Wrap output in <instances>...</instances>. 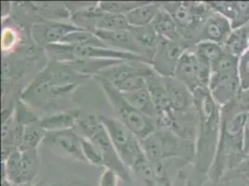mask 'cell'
I'll use <instances>...</instances> for the list:
<instances>
[{
    "instance_id": "6da1fadb",
    "label": "cell",
    "mask_w": 249,
    "mask_h": 186,
    "mask_svg": "<svg viewBox=\"0 0 249 186\" xmlns=\"http://www.w3.org/2000/svg\"><path fill=\"white\" fill-rule=\"evenodd\" d=\"M194 94L197 110V132L195 141V155L191 175L186 186H203L209 179L218 149L220 130V107L213 100L208 88H201Z\"/></svg>"
},
{
    "instance_id": "7a4b0ae2",
    "label": "cell",
    "mask_w": 249,
    "mask_h": 186,
    "mask_svg": "<svg viewBox=\"0 0 249 186\" xmlns=\"http://www.w3.org/2000/svg\"><path fill=\"white\" fill-rule=\"evenodd\" d=\"M68 64L52 62L39 73L21 93V101L35 107H44L73 93L82 80Z\"/></svg>"
},
{
    "instance_id": "3957f363",
    "label": "cell",
    "mask_w": 249,
    "mask_h": 186,
    "mask_svg": "<svg viewBox=\"0 0 249 186\" xmlns=\"http://www.w3.org/2000/svg\"><path fill=\"white\" fill-rule=\"evenodd\" d=\"M93 78L101 86L109 103L113 106L115 113L118 115L117 119L135 135L139 141L144 139L156 130L157 129L156 121L136 110L113 84L102 76H95Z\"/></svg>"
},
{
    "instance_id": "277c9868",
    "label": "cell",
    "mask_w": 249,
    "mask_h": 186,
    "mask_svg": "<svg viewBox=\"0 0 249 186\" xmlns=\"http://www.w3.org/2000/svg\"><path fill=\"white\" fill-rule=\"evenodd\" d=\"M77 126L82 133L81 136L91 141L101 150L104 155V167L113 169L124 182L129 181V168L117 155L100 115L87 114L80 116Z\"/></svg>"
},
{
    "instance_id": "5b68a950",
    "label": "cell",
    "mask_w": 249,
    "mask_h": 186,
    "mask_svg": "<svg viewBox=\"0 0 249 186\" xmlns=\"http://www.w3.org/2000/svg\"><path fill=\"white\" fill-rule=\"evenodd\" d=\"M163 7L173 17L182 38L194 47L204 22L213 11L209 3L165 2Z\"/></svg>"
},
{
    "instance_id": "8992f818",
    "label": "cell",
    "mask_w": 249,
    "mask_h": 186,
    "mask_svg": "<svg viewBox=\"0 0 249 186\" xmlns=\"http://www.w3.org/2000/svg\"><path fill=\"white\" fill-rule=\"evenodd\" d=\"M155 73L148 62L123 61L97 76H102L122 93L135 92L147 86V79Z\"/></svg>"
},
{
    "instance_id": "52a82bcc",
    "label": "cell",
    "mask_w": 249,
    "mask_h": 186,
    "mask_svg": "<svg viewBox=\"0 0 249 186\" xmlns=\"http://www.w3.org/2000/svg\"><path fill=\"white\" fill-rule=\"evenodd\" d=\"M100 117L117 155L130 170L136 162L144 156L139 139L117 118L105 115H100Z\"/></svg>"
},
{
    "instance_id": "ba28073f",
    "label": "cell",
    "mask_w": 249,
    "mask_h": 186,
    "mask_svg": "<svg viewBox=\"0 0 249 186\" xmlns=\"http://www.w3.org/2000/svg\"><path fill=\"white\" fill-rule=\"evenodd\" d=\"M191 47L184 39L167 40L162 38L157 46L150 65L162 77L174 76L177 64L181 54Z\"/></svg>"
},
{
    "instance_id": "9c48e42d",
    "label": "cell",
    "mask_w": 249,
    "mask_h": 186,
    "mask_svg": "<svg viewBox=\"0 0 249 186\" xmlns=\"http://www.w3.org/2000/svg\"><path fill=\"white\" fill-rule=\"evenodd\" d=\"M79 29L73 23L60 21H39L32 25L30 34L35 43L46 48L50 45L62 43L66 36Z\"/></svg>"
},
{
    "instance_id": "30bf717a",
    "label": "cell",
    "mask_w": 249,
    "mask_h": 186,
    "mask_svg": "<svg viewBox=\"0 0 249 186\" xmlns=\"http://www.w3.org/2000/svg\"><path fill=\"white\" fill-rule=\"evenodd\" d=\"M39 167L37 149L21 151L9 166L10 181L14 186L33 184Z\"/></svg>"
},
{
    "instance_id": "8fae6325",
    "label": "cell",
    "mask_w": 249,
    "mask_h": 186,
    "mask_svg": "<svg viewBox=\"0 0 249 186\" xmlns=\"http://www.w3.org/2000/svg\"><path fill=\"white\" fill-rule=\"evenodd\" d=\"M179 82L195 93L201 89L200 85V60L195 46L188 48L181 54L177 64L174 76Z\"/></svg>"
},
{
    "instance_id": "7c38bea8",
    "label": "cell",
    "mask_w": 249,
    "mask_h": 186,
    "mask_svg": "<svg viewBox=\"0 0 249 186\" xmlns=\"http://www.w3.org/2000/svg\"><path fill=\"white\" fill-rule=\"evenodd\" d=\"M208 90L219 107L225 106L234 101L242 92L238 74H211Z\"/></svg>"
},
{
    "instance_id": "4fadbf2b",
    "label": "cell",
    "mask_w": 249,
    "mask_h": 186,
    "mask_svg": "<svg viewBox=\"0 0 249 186\" xmlns=\"http://www.w3.org/2000/svg\"><path fill=\"white\" fill-rule=\"evenodd\" d=\"M97 35L104 44L114 51L126 52L135 54L142 57L146 62L150 63L149 57L145 51L136 41L134 37L129 30H121V31H103L96 30L93 32Z\"/></svg>"
},
{
    "instance_id": "5bb4252c",
    "label": "cell",
    "mask_w": 249,
    "mask_h": 186,
    "mask_svg": "<svg viewBox=\"0 0 249 186\" xmlns=\"http://www.w3.org/2000/svg\"><path fill=\"white\" fill-rule=\"evenodd\" d=\"M168 102L174 114H182L196 109L194 94L175 77H163Z\"/></svg>"
},
{
    "instance_id": "9a60e30c",
    "label": "cell",
    "mask_w": 249,
    "mask_h": 186,
    "mask_svg": "<svg viewBox=\"0 0 249 186\" xmlns=\"http://www.w3.org/2000/svg\"><path fill=\"white\" fill-rule=\"evenodd\" d=\"M232 32L231 24L226 17L213 11L208 15L199 33L197 41H210L224 45Z\"/></svg>"
},
{
    "instance_id": "2e32d148",
    "label": "cell",
    "mask_w": 249,
    "mask_h": 186,
    "mask_svg": "<svg viewBox=\"0 0 249 186\" xmlns=\"http://www.w3.org/2000/svg\"><path fill=\"white\" fill-rule=\"evenodd\" d=\"M45 140H48L51 145H55L57 149L70 158L87 164L82 151L81 135L76 133L73 129L47 133Z\"/></svg>"
},
{
    "instance_id": "e0dca14e",
    "label": "cell",
    "mask_w": 249,
    "mask_h": 186,
    "mask_svg": "<svg viewBox=\"0 0 249 186\" xmlns=\"http://www.w3.org/2000/svg\"><path fill=\"white\" fill-rule=\"evenodd\" d=\"M208 3L213 11L228 19L232 30L249 24V1H215Z\"/></svg>"
},
{
    "instance_id": "ac0fdd59",
    "label": "cell",
    "mask_w": 249,
    "mask_h": 186,
    "mask_svg": "<svg viewBox=\"0 0 249 186\" xmlns=\"http://www.w3.org/2000/svg\"><path fill=\"white\" fill-rule=\"evenodd\" d=\"M80 116L79 110H62L43 116L39 122L47 133H52L73 129Z\"/></svg>"
},
{
    "instance_id": "d6986e66",
    "label": "cell",
    "mask_w": 249,
    "mask_h": 186,
    "mask_svg": "<svg viewBox=\"0 0 249 186\" xmlns=\"http://www.w3.org/2000/svg\"><path fill=\"white\" fill-rule=\"evenodd\" d=\"M123 61L109 60V59H81L73 62H68L73 70L87 77H95L104 70L116 65Z\"/></svg>"
},
{
    "instance_id": "ffe728a7",
    "label": "cell",
    "mask_w": 249,
    "mask_h": 186,
    "mask_svg": "<svg viewBox=\"0 0 249 186\" xmlns=\"http://www.w3.org/2000/svg\"><path fill=\"white\" fill-rule=\"evenodd\" d=\"M128 30L132 34L138 44L145 51L151 62L162 37L156 33L152 24L130 27Z\"/></svg>"
},
{
    "instance_id": "44dd1931",
    "label": "cell",
    "mask_w": 249,
    "mask_h": 186,
    "mask_svg": "<svg viewBox=\"0 0 249 186\" xmlns=\"http://www.w3.org/2000/svg\"><path fill=\"white\" fill-rule=\"evenodd\" d=\"M163 3L150 2L145 3L125 15V19L130 27L144 26L152 24L157 13L161 10Z\"/></svg>"
},
{
    "instance_id": "7402d4cb",
    "label": "cell",
    "mask_w": 249,
    "mask_h": 186,
    "mask_svg": "<svg viewBox=\"0 0 249 186\" xmlns=\"http://www.w3.org/2000/svg\"><path fill=\"white\" fill-rule=\"evenodd\" d=\"M152 26L156 33L164 39L167 40H182L176 22L171 14L164 9L163 5L161 10L157 13L155 20L152 22Z\"/></svg>"
},
{
    "instance_id": "603a6c76",
    "label": "cell",
    "mask_w": 249,
    "mask_h": 186,
    "mask_svg": "<svg viewBox=\"0 0 249 186\" xmlns=\"http://www.w3.org/2000/svg\"><path fill=\"white\" fill-rule=\"evenodd\" d=\"M122 94L124 99L131 104L136 110H138L140 113L144 114L156 121V116H157L156 107L152 101L147 86L135 92L122 93Z\"/></svg>"
},
{
    "instance_id": "cb8c5ba5",
    "label": "cell",
    "mask_w": 249,
    "mask_h": 186,
    "mask_svg": "<svg viewBox=\"0 0 249 186\" xmlns=\"http://www.w3.org/2000/svg\"><path fill=\"white\" fill-rule=\"evenodd\" d=\"M224 51L240 58L249 50V34L247 26L234 29L223 45Z\"/></svg>"
},
{
    "instance_id": "d4e9b609",
    "label": "cell",
    "mask_w": 249,
    "mask_h": 186,
    "mask_svg": "<svg viewBox=\"0 0 249 186\" xmlns=\"http://www.w3.org/2000/svg\"><path fill=\"white\" fill-rule=\"evenodd\" d=\"M47 132L42 129L39 120L26 125L23 130L21 142L18 146L20 151L37 149L38 145L45 141Z\"/></svg>"
},
{
    "instance_id": "484cf974",
    "label": "cell",
    "mask_w": 249,
    "mask_h": 186,
    "mask_svg": "<svg viewBox=\"0 0 249 186\" xmlns=\"http://www.w3.org/2000/svg\"><path fill=\"white\" fill-rule=\"evenodd\" d=\"M62 43L82 46V47H96V48H108L104 41L93 32L87 31L79 29L77 31L72 32L64 37Z\"/></svg>"
},
{
    "instance_id": "4316f807",
    "label": "cell",
    "mask_w": 249,
    "mask_h": 186,
    "mask_svg": "<svg viewBox=\"0 0 249 186\" xmlns=\"http://www.w3.org/2000/svg\"><path fill=\"white\" fill-rule=\"evenodd\" d=\"M130 25L124 15L103 12L96 24V30L103 31H121L128 30ZM95 30V31H96Z\"/></svg>"
},
{
    "instance_id": "83f0119b",
    "label": "cell",
    "mask_w": 249,
    "mask_h": 186,
    "mask_svg": "<svg viewBox=\"0 0 249 186\" xmlns=\"http://www.w3.org/2000/svg\"><path fill=\"white\" fill-rule=\"evenodd\" d=\"M239 59L224 51L218 61L211 64V74L232 75L238 74Z\"/></svg>"
},
{
    "instance_id": "f1b7e54d",
    "label": "cell",
    "mask_w": 249,
    "mask_h": 186,
    "mask_svg": "<svg viewBox=\"0 0 249 186\" xmlns=\"http://www.w3.org/2000/svg\"><path fill=\"white\" fill-rule=\"evenodd\" d=\"M144 3L145 1H100L99 7L104 12L125 16Z\"/></svg>"
},
{
    "instance_id": "f546056e",
    "label": "cell",
    "mask_w": 249,
    "mask_h": 186,
    "mask_svg": "<svg viewBox=\"0 0 249 186\" xmlns=\"http://www.w3.org/2000/svg\"><path fill=\"white\" fill-rule=\"evenodd\" d=\"M195 50L202 59L208 61L209 63L218 61L224 53L222 45L210 41L198 42L195 45Z\"/></svg>"
},
{
    "instance_id": "4dcf8cb0",
    "label": "cell",
    "mask_w": 249,
    "mask_h": 186,
    "mask_svg": "<svg viewBox=\"0 0 249 186\" xmlns=\"http://www.w3.org/2000/svg\"><path fill=\"white\" fill-rule=\"evenodd\" d=\"M81 145H82V151L89 165L96 166L99 167H104V155L102 154L101 150L98 146L93 144L89 139L81 136Z\"/></svg>"
},
{
    "instance_id": "1f68e13d",
    "label": "cell",
    "mask_w": 249,
    "mask_h": 186,
    "mask_svg": "<svg viewBox=\"0 0 249 186\" xmlns=\"http://www.w3.org/2000/svg\"><path fill=\"white\" fill-rule=\"evenodd\" d=\"M19 41V35L15 29L5 26L1 35V47L4 53L10 52L17 46Z\"/></svg>"
},
{
    "instance_id": "d6a6232c",
    "label": "cell",
    "mask_w": 249,
    "mask_h": 186,
    "mask_svg": "<svg viewBox=\"0 0 249 186\" xmlns=\"http://www.w3.org/2000/svg\"><path fill=\"white\" fill-rule=\"evenodd\" d=\"M238 76L242 91L249 90V50L239 58Z\"/></svg>"
},
{
    "instance_id": "836d02e7",
    "label": "cell",
    "mask_w": 249,
    "mask_h": 186,
    "mask_svg": "<svg viewBox=\"0 0 249 186\" xmlns=\"http://www.w3.org/2000/svg\"><path fill=\"white\" fill-rule=\"evenodd\" d=\"M119 176L111 168L102 167L99 186H117Z\"/></svg>"
},
{
    "instance_id": "e575fe53",
    "label": "cell",
    "mask_w": 249,
    "mask_h": 186,
    "mask_svg": "<svg viewBox=\"0 0 249 186\" xmlns=\"http://www.w3.org/2000/svg\"><path fill=\"white\" fill-rule=\"evenodd\" d=\"M244 143H245V153L249 148V112L247 114L245 126H244Z\"/></svg>"
},
{
    "instance_id": "d590c367",
    "label": "cell",
    "mask_w": 249,
    "mask_h": 186,
    "mask_svg": "<svg viewBox=\"0 0 249 186\" xmlns=\"http://www.w3.org/2000/svg\"><path fill=\"white\" fill-rule=\"evenodd\" d=\"M65 186V185H62V186Z\"/></svg>"
}]
</instances>
